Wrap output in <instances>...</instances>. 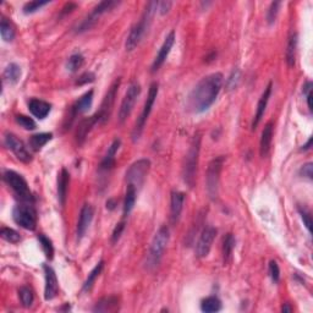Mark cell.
I'll list each match as a JSON object with an SVG mask.
<instances>
[{
    "label": "cell",
    "mask_w": 313,
    "mask_h": 313,
    "mask_svg": "<svg viewBox=\"0 0 313 313\" xmlns=\"http://www.w3.org/2000/svg\"><path fill=\"white\" fill-rule=\"evenodd\" d=\"M94 78H96V76H94L93 73H84L79 76L78 81H76V84H78V86H83V84L93 82Z\"/></svg>",
    "instance_id": "cell-44"
},
{
    "label": "cell",
    "mask_w": 313,
    "mask_h": 313,
    "mask_svg": "<svg viewBox=\"0 0 313 313\" xmlns=\"http://www.w3.org/2000/svg\"><path fill=\"white\" fill-rule=\"evenodd\" d=\"M103 268H104V261H101L99 263H97V266L94 267L93 269H92L91 273L88 274V278H87L86 281H84L83 287H82V290H83V291L87 292V291H89L92 287H93L94 283H96V280H97V278L101 275Z\"/></svg>",
    "instance_id": "cell-31"
},
{
    "label": "cell",
    "mask_w": 313,
    "mask_h": 313,
    "mask_svg": "<svg viewBox=\"0 0 313 313\" xmlns=\"http://www.w3.org/2000/svg\"><path fill=\"white\" fill-rule=\"evenodd\" d=\"M141 94V86L138 82H132L127 88L126 93H125L124 99H122L121 105L119 109V122L124 124L132 113L133 108H135L137 98Z\"/></svg>",
    "instance_id": "cell-10"
},
{
    "label": "cell",
    "mask_w": 313,
    "mask_h": 313,
    "mask_svg": "<svg viewBox=\"0 0 313 313\" xmlns=\"http://www.w3.org/2000/svg\"><path fill=\"white\" fill-rule=\"evenodd\" d=\"M136 196H137V189L133 185H127L124 201V217H129L130 213L132 212L133 207H135Z\"/></svg>",
    "instance_id": "cell-28"
},
{
    "label": "cell",
    "mask_w": 313,
    "mask_h": 313,
    "mask_svg": "<svg viewBox=\"0 0 313 313\" xmlns=\"http://www.w3.org/2000/svg\"><path fill=\"white\" fill-rule=\"evenodd\" d=\"M199 150H201V136L196 135L192 140L190 150L187 152L186 158H185L184 168H183V178L185 184L189 187L195 186L197 175V168H198V158Z\"/></svg>",
    "instance_id": "cell-4"
},
{
    "label": "cell",
    "mask_w": 313,
    "mask_h": 313,
    "mask_svg": "<svg viewBox=\"0 0 313 313\" xmlns=\"http://www.w3.org/2000/svg\"><path fill=\"white\" fill-rule=\"evenodd\" d=\"M53 138L52 133H37V135L31 136L30 138V147L32 148L33 151H39L40 148L44 147L48 142Z\"/></svg>",
    "instance_id": "cell-30"
},
{
    "label": "cell",
    "mask_w": 313,
    "mask_h": 313,
    "mask_svg": "<svg viewBox=\"0 0 313 313\" xmlns=\"http://www.w3.org/2000/svg\"><path fill=\"white\" fill-rule=\"evenodd\" d=\"M119 306V300L115 296L104 297V299L99 300L96 304V307L93 311L96 312H108V311H115Z\"/></svg>",
    "instance_id": "cell-27"
},
{
    "label": "cell",
    "mask_w": 313,
    "mask_h": 313,
    "mask_svg": "<svg viewBox=\"0 0 313 313\" xmlns=\"http://www.w3.org/2000/svg\"><path fill=\"white\" fill-rule=\"evenodd\" d=\"M4 143L20 161L26 164L32 161V156L28 152L25 143L21 140H19L14 133H6L4 137Z\"/></svg>",
    "instance_id": "cell-12"
},
{
    "label": "cell",
    "mask_w": 313,
    "mask_h": 313,
    "mask_svg": "<svg viewBox=\"0 0 313 313\" xmlns=\"http://www.w3.org/2000/svg\"><path fill=\"white\" fill-rule=\"evenodd\" d=\"M301 175H304L305 178H307L309 180H312L313 178V165L312 163H307L305 165H302L301 170H300Z\"/></svg>",
    "instance_id": "cell-47"
},
{
    "label": "cell",
    "mask_w": 313,
    "mask_h": 313,
    "mask_svg": "<svg viewBox=\"0 0 313 313\" xmlns=\"http://www.w3.org/2000/svg\"><path fill=\"white\" fill-rule=\"evenodd\" d=\"M225 158L223 156L214 158L208 164L207 169V192L208 196L212 199H217L218 192H219V181H220V173H222L223 165H224Z\"/></svg>",
    "instance_id": "cell-7"
},
{
    "label": "cell",
    "mask_w": 313,
    "mask_h": 313,
    "mask_svg": "<svg viewBox=\"0 0 313 313\" xmlns=\"http://www.w3.org/2000/svg\"><path fill=\"white\" fill-rule=\"evenodd\" d=\"M151 169L150 159H138L133 164H131L129 170L126 171L127 185H133L135 187L141 186L147 176Z\"/></svg>",
    "instance_id": "cell-11"
},
{
    "label": "cell",
    "mask_w": 313,
    "mask_h": 313,
    "mask_svg": "<svg viewBox=\"0 0 313 313\" xmlns=\"http://www.w3.org/2000/svg\"><path fill=\"white\" fill-rule=\"evenodd\" d=\"M16 122L21 127H24L25 130H35L36 129V122L32 117H26V115H17L16 117Z\"/></svg>",
    "instance_id": "cell-40"
},
{
    "label": "cell",
    "mask_w": 313,
    "mask_h": 313,
    "mask_svg": "<svg viewBox=\"0 0 313 313\" xmlns=\"http://www.w3.org/2000/svg\"><path fill=\"white\" fill-rule=\"evenodd\" d=\"M201 310L206 313H212V312H218L222 310V302L218 297L215 296H209L207 299H204L201 304Z\"/></svg>",
    "instance_id": "cell-33"
},
{
    "label": "cell",
    "mask_w": 313,
    "mask_h": 313,
    "mask_svg": "<svg viewBox=\"0 0 313 313\" xmlns=\"http://www.w3.org/2000/svg\"><path fill=\"white\" fill-rule=\"evenodd\" d=\"M280 1H273L271 4V6H269L268 12H267V21H268L269 25H273L275 22L279 14V9H280Z\"/></svg>",
    "instance_id": "cell-39"
},
{
    "label": "cell",
    "mask_w": 313,
    "mask_h": 313,
    "mask_svg": "<svg viewBox=\"0 0 313 313\" xmlns=\"http://www.w3.org/2000/svg\"><path fill=\"white\" fill-rule=\"evenodd\" d=\"M99 122H101V117H99L98 113H96V114L92 115V117H86V119H83L79 122L78 131H76V141H78V145H82V143L86 141L88 133L91 132L92 129H93L97 124H99Z\"/></svg>",
    "instance_id": "cell-17"
},
{
    "label": "cell",
    "mask_w": 313,
    "mask_h": 313,
    "mask_svg": "<svg viewBox=\"0 0 313 313\" xmlns=\"http://www.w3.org/2000/svg\"><path fill=\"white\" fill-rule=\"evenodd\" d=\"M169 238H170L169 228L166 225L159 228V230L156 233L155 237H153L147 258H146V268L148 271H153L160 263L164 251H165L166 246H168Z\"/></svg>",
    "instance_id": "cell-3"
},
{
    "label": "cell",
    "mask_w": 313,
    "mask_h": 313,
    "mask_svg": "<svg viewBox=\"0 0 313 313\" xmlns=\"http://www.w3.org/2000/svg\"><path fill=\"white\" fill-rule=\"evenodd\" d=\"M2 76H4L5 81L9 82V83H17L20 81V78H21V68L15 63L9 64L4 70Z\"/></svg>",
    "instance_id": "cell-29"
},
{
    "label": "cell",
    "mask_w": 313,
    "mask_h": 313,
    "mask_svg": "<svg viewBox=\"0 0 313 313\" xmlns=\"http://www.w3.org/2000/svg\"><path fill=\"white\" fill-rule=\"evenodd\" d=\"M124 229H125V223L124 222L117 224V227L114 228V232H113V235H112V242L113 243H117V241H119L120 236H121Z\"/></svg>",
    "instance_id": "cell-45"
},
{
    "label": "cell",
    "mask_w": 313,
    "mask_h": 313,
    "mask_svg": "<svg viewBox=\"0 0 313 313\" xmlns=\"http://www.w3.org/2000/svg\"><path fill=\"white\" fill-rule=\"evenodd\" d=\"M281 311H283V312H291L292 309L290 306H287V305H285V306H283Z\"/></svg>",
    "instance_id": "cell-51"
},
{
    "label": "cell",
    "mask_w": 313,
    "mask_h": 313,
    "mask_svg": "<svg viewBox=\"0 0 313 313\" xmlns=\"http://www.w3.org/2000/svg\"><path fill=\"white\" fill-rule=\"evenodd\" d=\"M120 2L119 1H113V0H105V1H101L96 7L93 9V11L83 20V21L79 24V26L76 30L78 33H82V32H86V31L91 30L94 25L98 22V20L103 16L104 14H107L108 11L114 9L115 6H117Z\"/></svg>",
    "instance_id": "cell-9"
},
{
    "label": "cell",
    "mask_w": 313,
    "mask_h": 313,
    "mask_svg": "<svg viewBox=\"0 0 313 313\" xmlns=\"http://www.w3.org/2000/svg\"><path fill=\"white\" fill-rule=\"evenodd\" d=\"M156 7H158V1H150L146 5V9L142 17H141V20L135 25V26L131 28L129 37H127L126 43H125V48H126L127 52H132V50L140 44L142 38L145 37L146 32H147L151 24H152L153 15H155Z\"/></svg>",
    "instance_id": "cell-2"
},
{
    "label": "cell",
    "mask_w": 313,
    "mask_h": 313,
    "mask_svg": "<svg viewBox=\"0 0 313 313\" xmlns=\"http://www.w3.org/2000/svg\"><path fill=\"white\" fill-rule=\"evenodd\" d=\"M185 203V194L181 191L171 192L170 198V219L173 224H176L181 217V213L184 209Z\"/></svg>",
    "instance_id": "cell-19"
},
{
    "label": "cell",
    "mask_w": 313,
    "mask_h": 313,
    "mask_svg": "<svg viewBox=\"0 0 313 313\" xmlns=\"http://www.w3.org/2000/svg\"><path fill=\"white\" fill-rule=\"evenodd\" d=\"M269 274H271V278L273 279L274 283H278L280 280V269H279L278 263L275 261H271V263H269Z\"/></svg>",
    "instance_id": "cell-43"
},
{
    "label": "cell",
    "mask_w": 313,
    "mask_h": 313,
    "mask_svg": "<svg viewBox=\"0 0 313 313\" xmlns=\"http://www.w3.org/2000/svg\"><path fill=\"white\" fill-rule=\"evenodd\" d=\"M120 145H121L120 140H114V141H113V143L110 145V147L108 148L107 155H105L104 159L102 160L101 170H110V169H112L113 166H114L115 156H117V152L119 151Z\"/></svg>",
    "instance_id": "cell-25"
},
{
    "label": "cell",
    "mask_w": 313,
    "mask_h": 313,
    "mask_svg": "<svg viewBox=\"0 0 313 313\" xmlns=\"http://www.w3.org/2000/svg\"><path fill=\"white\" fill-rule=\"evenodd\" d=\"M83 64H84L83 55L79 53H76V54H73V55L69 58L68 64H66V68H68V70L71 71V73H76V71H78L79 69L83 66Z\"/></svg>",
    "instance_id": "cell-36"
},
{
    "label": "cell",
    "mask_w": 313,
    "mask_h": 313,
    "mask_svg": "<svg viewBox=\"0 0 313 313\" xmlns=\"http://www.w3.org/2000/svg\"><path fill=\"white\" fill-rule=\"evenodd\" d=\"M28 109L33 117L38 119H45L52 110V105L42 99H31L28 103Z\"/></svg>",
    "instance_id": "cell-21"
},
{
    "label": "cell",
    "mask_w": 313,
    "mask_h": 313,
    "mask_svg": "<svg viewBox=\"0 0 313 313\" xmlns=\"http://www.w3.org/2000/svg\"><path fill=\"white\" fill-rule=\"evenodd\" d=\"M19 296L20 300H21V304L24 307H31L33 304V300H35V295H33V291L27 286H22L21 289L19 290Z\"/></svg>",
    "instance_id": "cell-37"
},
{
    "label": "cell",
    "mask_w": 313,
    "mask_h": 313,
    "mask_svg": "<svg viewBox=\"0 0 313 313\" xmlns=\"http://www.w3.org/2000/svg\"><path fill=\"white\" fill-rule=\"evenodd\" d=\"M93 215H94V210L92 208L91 204H84L82 207L81 212H79V218H78V238L81 240L83 237L84 234H86L87 229L91 225L92 220H93Z\"/></svg>",
    "instance_id": "cell-18"
},
{
    "label": "cell",
    "mask_w": 313,
    "mask_h": 313,
    "mask_svg": "<svg viewBox=\"0 0 313 313\" xmlns=\"http://www.w3.org/2000/svg\"><path fill=\"white\" fill-rule=\"evenodd\" d=\"M171 5H173V2L171 1H161V2H158V7H159V12H160L161 15H165L166 12L170 10Z\"/></svg>",
    "instance_id": "cell-49"
},
{
    "label": "cell",
    "mask_w": 313,
    "mask_h": 313,
    "mask_svg": "<svg viewBox=\"0 0 313 313\" xmlns=\"http://www.w3.org/2000/svg\"><path fill=\"white\" fill-rule=\"evenodd\" d=\"M273 122H268V124L264 126L263 132H262L261 142H260V153L261 156H268L269 151H271L272 146V140H273Z\"/></svg>",
    "instance_id": "cell-24"
},
{
    "label": "cell",
    "mask_w": 313,
    "mask_h": 313,
    "mask_svg": "<svg viewBox=\"0 0 313 313\" xmlns=\"http://www.w3.org/2000/svg\"><path fill=\"white\" fill-rule=\"evenodd\" d=\"M240 78H241L240 70H238V69H235V70L232 73V75L229 76V78L227 79L228 89L236 88L238 84V82H240Z\"/></svg>",
    "instance_id": "cell-42"
},
{
    "label": "cell",
    "mask_w": 313,
    "mask_h": 313,
    "mask_svg": "<svg viewBox=\"0 0 313 313\" xmlns=\"http://www.w3.org/2000/svg\"><path fill=\"white\" fill-rule=\"evenodd\" d=\"M92 103H93V89L86 92V93L74 104L73 113H71V119H74V117H78L79 114H83V113L88 112V110L91 109Z\"/></svg>",
    "instance_id": "cell-22"
},
{
    "label": "cell",
    "mask_w": 313,
    "mask_h": 313,
    "mask_svg": "<svg viewBox=\"0 0 313 313\" xmlns=\"http://www.w3.org/2000/svg\"><path fill=\"white\" fill-rule=\"evenodd\" d=\"M45 274V289H44V299L47 301H50L54 297L58 295L59 291V284H58V278H56V274L54 272L52 267L44 264L43 266Z\"/></svg>",
    "instance_id": "cell-16"
},
{
    "label": "cell",
    "mask_w": 313,
    "mask_h": 313,
    "mask_svg": "<svg viewBox=\"0 0 313 313\" xmlns=\"http://www.w3.org/2000/svg\"><path fill=\"white\" fill-rule=\"evenodd\" d=\"M304 94L306 96L307 105H309V109L312 110V82L309 81L306 82V84L304 86Z\"/></svg>",
    "instance_id": "cell-46"
},
{
    "label": "cell",
    "mask_w": 313,
    "mask_h": 313,
    "mask_svg": "<svg viewBox=\"0 0 313 313\" xmlns=\"http://www.w3.org/2000/svg\"><path fill=\"white\" fill-rule=\"evenodd\" d=\"M0 35L5 42H11L15 38L14 26L4 16L1 17V22H0Z\"/></svg>",
    "instance_id": "cell-34"
},
{
    "label": "cell",
    "mask_w": 313,
    "mask_h": 313,
    "mask_svg": "<svg viewBox=\"0 0 313 313\" xmlns=\"http://www.w3.org/2000/svg\"><path fill=\"white\" fill-rule=\"evenodd\" d=\"M38 241H39V245H40V247H42L43 252H44L45 257H47L48 260H53L54 246H53L52 240H50V238H48L45 235L39 234L38 235Z\"/></svg>",
    "instance_id": "cell-35"
},
{
    "label": "cell",
    "mask_w": 313,
    "mask_h": 313,
    "mask_svg": "<svg viewBox=\"0 0 313 313\" xmlns=\"http://www.w3.org/2000/svg\"><path fill=\"white\" fill-rule=\"evenodd\" d=\"M297 33H292L289 38V42L286 45V52H285V58L286 63L290 68L295 65V61H296V50H297Z\"/></svg>",
    "instance_id": "cell-26"
},
{
    "label": "cell",
    "mask_w": 313,
    "mask_h": 313,
    "mask_svg": "<svg viewBox=\"0 0 313 313\" xmlns=\"http://www.w3.org/2000/svg\"><path fill=\"white\" fill-rule=\"evenodd\" d=\"M69 184H70V174L65 168H63L58 178V197L59 202L63 207L65 206L66 197H68Z\"/></svg>",
    "instance_id": "cell-23"
},
{
    "label": "cell",
    "mask_w": 313,
    "mask_h": 313,
    "mask_svg": "<svg viewBox=\"0 0 313 313\" xmlns=\"http://www.w3.org/2000/svg\"><path fill=\"white\" fill-rule=\"evenodd\" d=\"M235 243L236 240L233 234H227L224 237V241H223V260H224V263H228L230 261L233 256V251L235 248Z\"/></svg>",
    "instance_id": "cell-32"
},
{
    "label": "cell",
    "mask_w": 313,
    "mask_h": 313,
    "mask_svg": "<svg viewBox=\"0 0 313 313\" xmlns=\"http://www.w3.org/2000/svg\"><path fill=\"white\" fill-rule=\"evenodd\" d=\"M4 180L5 183L11 187L12 191L15 192L17 197L24 202H32L33 196L31 192L30 187H28L27 181L22 175L14 170H6L4 173Z\"/></svg>",
    "instance_id": "cell-6"
},
{
    "label": "cell",
    "mask_w": 313,
    "mask_h": 313,
    "mask_svg": "<svg viewBox=\"0 0 313 313\" xmlns=\"http://www.w3.org/2000/svg\"><path fill=\"white\" fill-rule=\"evenodd\" d=\"M311 145H312V137H311V138H310V140H309V142H307V143H306V145H305V146H302V148H301V150H302V151H309V150H310V148H311Z\"/></svg>",
    "instance_id": "cell-50"
},
{
    "label": "cell",
    "mask_w": 313,
    "mask_h": 313,
    "mask_svg": "<svg viewBox=\"0 0 313 313\" xmlns=\"http://www.w3.org/2000/svg\"><path fill=\"white\" fill-rule=\"evenodd\" d=\"M217 237V229L213 227L204 228L199 236L196 245V256L198 258H204L209 255L213 242Z\"/></svg>",
    "instance_id": "cell-14"
},
{
    "label": "cell",
    "mask_w": 313,
    "mask_h": 313,
    "mask_svg": "<svg viewBox=\"0 0 313 313\" xmlns=\"http://www.w3.org/2000/svg\"><path fill=\"white\" fill-rule=\"evenodd\" d=\"M300 214H301L302 220H304L305 227H306V228H307V230H309V232L311 233V232H312V220H311V215H310L309 213L306 212V210H302V209H300Z\"/></svg>",
    "instance_id": "cell-48"
},
{
    "label": "cell",
    "mask_w": 313,
    "mask_h": 313,
    "mask_svg": "<svg viewBox=\"0 0 313 313\" xmlns=\"http://www.w3.org/2000/svg\"><path fill=\"white\" fill-rule=\"evenodd\" d=\"M271 93H272V83H269L267 86V88L264 89V92L262 93L260 101H258L257 104V110H256V115H255V119L252 121V129L255 130L256 127L260 125L262 117H264V113H266L267 109V105H268L269 98H271Z\"/></svg>",
    "instance_id": "cell-20"
},
{
    "label": "cell",
    "mask_w": 313,
    "mask_h": 313,
    "mask_svg": "<svg viewBox=\"0 0 313 313\" xmlns=\"http://www.w3.org/2000/svg\"><path fill=\"white\" fill-rule=\"evenodd\" d=\"M15 223L26 230H35L37 227V212L31 204H19L12 210Z\"/></svg>",
    "instance_id": "cell-8"
},
{
    "label": "cell",
    "mask_w": 313,
    "mask_h": 313,
    "mask_svg": "<svg viewBox=\"0 0 313 313\" xmlns=\"http://www.w3.org/2000/svg\"><path fill=\"white\" fill-rule=\"evenodd\" d=\"M49 4V1H38V0H36V1H30V2H26L24 6V12L25 14H33V12L38 11V10L40 9V7L45 6V5Z\"/></svg>",
    "instance_id": "cell-41"
},
{
    "label": "cell",
    "mask_w": 313,
    "mask_h": 313,
    "mask_svg": "<svg viewBox=\"0 0 313 313\" xmlns=\"http://www.w3.org/2000/svg\"><path fill=\"white\" fill-rule=\"evenodd\" d=\"M0 236H1V238H4L5 241H7L10 243H17L21 241V236H20L19 233L14 229H10V228H1Z\"/></svg>",
    "instance_id": "cell-38"
},
{
    "label": "cell",
    "mask_w": 313,
    "mask_h": 313,
    "mask_svg": "<svg viewBox=\"0 0 313 313\" xmlns=\"http://www.w3.org/2000/svg\"><path fill=\"white\" fill-rule=\"evenodd\" d=\"M174 43H175V32H174V31H171V32L169 33L168 36H166L165 39H164L163 45L160 47L158 55L156 56L155 61H153L152 73L158 71L159 68H160V66L163 65L164 63H165L166 58H168V55H169V53H170L171 48H173Z\"/></svg>",
    "instance_id": "cell-15"
},
{
    "label": "cell",
    "mask_w": 313,
    "mask_h": 313,
    "mask_svg": "<svg viewBox=\"0 0 313 313\" xmlns=\"http://www.w3.org/2000/svg\"><path fill=\"white\" fill-rule=\"evenodd\" d=\"M120 82H121V79H120V78L117 79H115L114 83L110 86L109 91L107 92V94H105L103 102H102V105H101V109H99L98 114L99 117H101V122L102 124H105V122L109 120L110 115H112V112H113V107H114V103H115V98H117V89H119L120 87Z\"/></svg>",
    "instance_id": "cell-13"
},
{
    "label": "cell",
    "mask_w": 313,
    "mask_h": 313,
    "mask_svg": "<svg viewBox=\"0 0 313 313\" xmlns=\"http://www.w3.org/2000/svg\"><path fill=\"white\" fill-rule=\"evenodd\" d=\"M223 83H224V76L220 73L210 74L202 78L190 93V109L196 114L208 110L219 96Z\"/></svg>",
    "instance_id": "cell-1"
},
{
    "label": "cell",
    "mask_w": 313,
    "mask_h": 313,
    "mask_svg": "<svg viewBox=\"0 0 313 313\" xmlns=\"http://www.w3.org/2000/svg\"><path fill=\"white\" fill-rule=\"evenodd\" d=\"M158 91H159V84L156 83V82H153V83L150 86V91H148V96H147V99H146V103H145V107H143L142 113H141L140 117H138L137 121H136L135 129H133L132 131L133 142H136V141L140 138V136L142 135L146 122H147L148 117H150L151 112H152L153 105H155L156 96H158Z\"/></svg>",
    "instance_id": "cell-5"
}]
</instances>
